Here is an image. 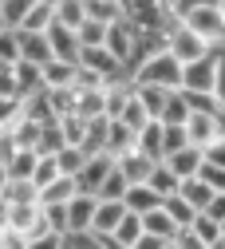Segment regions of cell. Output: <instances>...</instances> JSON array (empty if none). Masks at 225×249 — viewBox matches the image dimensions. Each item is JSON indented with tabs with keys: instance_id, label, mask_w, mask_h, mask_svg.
<instances>
[{
	"instance_id": "obj_1",
	"label": "cell",
	"mask_w": 225,
	"mask_h": 249,
	"mask_svg": "<svg viewBox=\"0 0 225 249\" xmlns=\"http://www.w3.org/2000/svg\"><path fill=\"white\" fill-rule=\"evenodd\" d=\"M135 83H154V87H182V75H186V64L162 44V48H154L146 59H138V68L131 71Z\"/></svg>"
},
{
	"instance_id": "obj_2",
	"label": "cell",
	"mask_w": 225,
	"mask_h": 249,
	"mask_svg": "<svg viewBox=\"0 0 225 249\" xmlns=\"http://www.w3.org/2000/svg\"><path fill=\"white\" fill-rule=\"evenodd\" d=\"M166 48L182 59V64H190V59H198V55H209L213 52V44L202 36V32H194L182 16H174V24L166 28Z\"/></svg>"
},
{
	"instance_id": "obj_3",
	"label": "cell",
	"mask_w": 225,
	"mask_h": 249,
	"mask_svg": "<svg viewBox=\"0 0 225 249\" xmlns=\"http://www.w3.org/2000/svg\"><path fill=\"white\" fill-rule=\"evenodd\" d=\"M186 131H190V142L198 146H209L225 135V111H206V107H194L186 119Z\"/></svg>"
},
{
	"instance_id": "obj_4",
	"label": "cell",
	"mask_w": 225,
	"mask_h": 249,
	"mask_svg": "<svg viewBox=\"0 0 225 249\" xmlns=\"http://www.w3.org/2000/svg\"><path fill=\"white\" fill-rule=\"evenodd\" d=\"M217 68H221V52H217V48H213L209 55L190 59V64H186V75H182V87H186V91H213Z\"/></svg>"
},
{
	"instance_id": "obj_5",
	"label": "cell",
	"mask_w": 225,
	"mask_h": 249,
	"mask_svg": "<svg viewBox=\"0 0 225 249\" xmlns=\"http://www.w3.org/2000/svg\"><path fill=\"white\" fill-rule=\"evenodd\" d=\"M115 166H119V159H115L111 150H95L91 159H87V166L75 174V178H79V190H83V194H99Z\"/></svg>"
},
{
	"instance_id": "obj_6",
	"label": "cell",
	"mask_w": 225,
	"mask_h": 249,
	"mask_svg": "<svg viewBox=\"0 0 225 249\" xmlns=\"http://www.w3.org/2000/svg\"><path fill=\"white\" fill-rule=\"evenodd\" d=\"M122 213H126V202H122V198H99V206H95L91 230L107 237V249H115V245H111V233H115V226L122 222Z\"/></svg>"
},
{
	"instance_id": "obj_7",
	"label": "cell",
	"mask_w": 225,
	"mask_h": 249,
	"mask_svg": "<svg viewBox=\"0 0 225 249\" xmlns=\"http://www.w3.org/2000/svg\"><path fill=\"white\" fill-rule=\"evenodd\" d=\"M162 162V159H154V154H146L142 146H135V150H126V154H119V170L131 178V182H150V174H154V166Z\"/></svg>"
},
{
	"instance_id": "obj_8",
	"label": "cell",
	"mask_w": 225,
	"mask_h": 249,
	"mask_svg": "<svg viewBox=\"0 0 225 249\" xmlns=\"http://www.w3.org/2000/svg\"><path fill=\"white\" fill-rule=\"evenodd\" d=\"M16 202H40L36 178H8V174H0V206H16Z\"/></svg>"
},
{
	"instance_id": "obj_9",
	"label": "cell",
	"mask_w": 225,
	"mask_h": 249,
	"mask_svg": "<svg viewBox=\"0 0 225 249\" xmlns=\"http://www.w3.org/2000/svg\"><path fill=\"white\" fill-rule=\"evenodd\" d=\"M142 233H146L142 213L126 210V213H122V222H119L115 233H111V245H115V249H138V245H142Z\"/></svg>"
},
{
	"instance_id": "obj_10",
	"label": "cell",
	"mask_w": 225,
	"mask_h": 249,
	"mask_svg": "<svg viewBox=\"0 0 225 249\" xmlns=\"http://www.w3.org/2000/svg\"><path fill=\"white\" fill-rule=\"evenodd\" d=\"M142 222H146V233H154L166 249H174V241H178V230H182V226L174 222V213H170L166 206H158V210L142 213Z\"/></svg>"
},
{
	"instance_id": "obj_11",
	"label": "cell",
	"mask_w": 225,
	"mask_h": 249,
	"mask_svg": "<svg viewBox=\"0 0 225 249\" xmlns=\"http://www.w3.org/2000/svg\"><path fill=\"white\" fill-rule=\"evenodd\" d=\"M166 162H170V166H174L182 178H194V174H202V166H206V146L190 142V146H182V150L166 154Z\"/></svg>"
},
{
	"instance_id": "obj_12",
	"label": "cell",
	"mask_w": 225,
	"mask_h": 249,
	"mask_svg": "<svg viewBox=\"0 0 225 249\" xmlns=\"http://www.w3.org/2000/svg\"><path fill=\"white\" fill-rule=\"evenodd\" d=\"M122 202H126V210H135V213H150V210L162 206L166 198L158 194L150 182H131V186H126V198H122Z\"/></svg>"
},
{
	"instance_id": "obj_13",
	"label": "cell",
	"mask_w": 225,
	"mask_h": 249,
	"mask_svg": "<svg viewBox=\"0 0 225 249\" xmlns=\"http://www.w3.org/2000/svg\"><path fill=\"white\" fill-rule=\"evenodd\" d=\"M20 44H24V59H32V64H52L55 59V48H52L48 32H28V28H20Z\"/></svg>"
},
{
	"instance_id": "obj_14",
	"label": "cell",
	"mask_w": 225,
	"mask_h": 249,
	"mask_svg": "<svg viewBox=\"0 0 225 249\" xmlns=\"http://www.w3.org/2000/svg\"><path fill=\"white\" fill-rule=\"evenodd\" d=\"M194 210H209V202H213V194H217V186L209 182V178H202V174H194V178H182V190H178Z\"/></svg>"
},
{
	"instance_id": "obj_15",
	"label": "cell",
	"mask_w": 225,
	"mask_h": 249,
	"mask_svg": "<svg viewBox=\"0 0 225 249\" xmlns=\"http://www.w3.org/2000/svg\"><path fill=\"white\" fill-rule=\"evenodd\" d=\"M95 206H99V194H83V190L68 202L71 230H91V222H95Z\"/></svg>"
},
{
	"instance_id": "obj_16",
	"label": "cell",
	"mask_w": 225,
	"mask_h": 249,
	"mask_svg": "<svg viewBox=\"0 0 225 249\" xmlns=\"http://www.w3.org/2000/svg\"><path fill=\"white\" fill-rule=\"evenodd\" d=\"M138 146L146 154H154V159H166V123L162 119H150L146 127L138 131Z\"/></svg>"
},
{
	"instance_id": "obj_17",
	"label": "cell",
	"mask_w": 225,
	"mask_h": 249,
	"mask_svg": "<svg viewBox=\"0 0 225 249\" xmlns=\"http://www.w3.org/2000/svg\"><path fill=\"white\" fill-rule=\"evenodd\" d=\"M75 79H79V64H68V59L44 64V87H75Z\"/></svg>"
},
{
	"instance_id": "obj_18",
	"label": "cell",
	"mask_w": 225,
	"mask_h": 249,
	"mask_svg": "<svg viewBox=\"0 0 225 249\" xmlns=\"http://www.w3.org/2000/svg\"><path fill=\"white\" fill-rule=\"evenodd\" d=\"M135 146H138V131H135V127H126L122 119H111V135H107V150H111L115 159H119V154H126V150H135Z\"/></svg>"
},
{
	"instance_id": "obj_19",
	"label": "cell",
	"mask_w": 225,
	"mask_h": 249,
	"mask_svg": "<svg viewBox=\"0 0 225 249\" xmlns=\"http://www.w3.org/2000/svg\"><path fill=\"white\" fill-rule=\"evenodd\" d=\"M190 226H194V233H198V241H202V249H217L221 245V237H225V230H221V222H217V217L213 213H198L194 217V222H190Z\"/></svg>"
},
{
	"instance_id": "obj_20",
	"label": "cell",
	"mask_w": 225,
	"mask_h": 249,
	"mask_svg": "<svg viewBox=\"0 0 225 249\" xmlns=\"http://www.w3.org/2000/svg\"><path fill=\"white\" fill-rule=\"evenodd\" d=\"M75 111L83 119H95V115H107V87H79V103Z\"/></svg>"
},
{
	"instance_id": "obj_21",
	"label": "cell",
	"mask_w": 225,
	"mask_h": 249,
	"mask_svg": "<svg viewBox=\"0 0 225 249\" xmlns=\"http://www.w3.org/2000/svg\"><path fill=\"white\" fill-rule=\"evenodd\" d=\"M150 186H154V190L162 194V198H170V194H178V190H182V174L162 159V162L154 166V174H150Z\"/></svg>"
},
{
	"instance_id": "obj_22",
	"label": "cell",
	"mask_w": 225,
	"mask_h": 249,
	"mask_svg": "<svg viewBox=\"0 0 225 249\" xmlns=\"http://www.w3.org/2000/svg\"><path fill=\"white\" fill-rule=\"evenodd\" d=\"M52 24H55V4H48V0H36L20 28H28V32H48Z\"/></svg>"
},
{
	"instance_id": "obj_23",
	"label": "cell",
	"mask_w": 225,
	"mask_h": 249,
	"mask_svg": "<svg viewBox=\"0 0 225 249\" xmlns=\"http://www.w3.org/2000/svg\"><path fill=\"white\" fill-rule=\"evenodd\" d=\"M0 59H4V64H20V59H24L20 28H8V24H0Z\"/></svg>"
},
{
	"instance_id": "obj_24",
	"label": "cell",
	"mask_w": 225,
	"mask_h": 249,
	"mask_svg": "<svg viewBox=\"0 0 225 249\" xmlns=\"http://www.w3.org/2000/svg\"><path fill=\"white\" fill-rule=\"evenodd\" d=\"M190 95L178 87V91H170V99H166V107H162V123H186L190 119Z\"/></svg>"
},
{
	"instance_id": "obj_25",
	"label": "cell",
	"mask_w": 225,
	"mask_h": 249,
	"mask_svg": "<svg viewBox=\"0 0 225 249\" xmlns=\"http://www.w3.org/2000/svg\"><path fill=\"white\" fill-rule=\"evenodd\" d=\"M55 20H59V24H71V28H83V20H87V0H59V4H55Z\"/></svg>"
},
{
	"instance_id": "obj_26",
	"label": "cell",
	"mask_w": 225,
	"mask_h": 249,
	"mask_svg": "<svg viewBox=\"0 0 225 249\" xmlns=\"http://www.w3.org/2000/svg\"><path fill=\"white\" fill-rule=\"evenodd\" d=\"M32 4H36V0H0V24L20 28V24H24V16L32 12Z\"/></svg>"
},
{
	"instance_id": "obj_27",
	"label": "cell",
	"mask_w": 225,
	"mask_h": 249,
	"mask_svg": "<svg viewBox=\"0 0 225 249\" xmlns=\"http://www.w3.org/2000/svg\"><path fill=\"white\" fill-rule=\"evenodd\" d=\"M119 119L126 123V127H135V131H142V127H146V123L154 119V115H150V107H146V103L138 99V91H135V99H131V103H126V107H122V115H119Z\"/></svg>"
},
{
	"instance_id": "obj_28",
	"label": "cell",
	"mask_w": 225,
	"mask_h": 249,
	"mask_svg": "<svg viewBox=\"0 0 225 249\" xmlns=\"http://www.w3.org/2000/svg\"><path fill=\"white\" fill-rule=\"evenodd\" d=\"M107 36H111V24H107V20H95V16H87L83 28H79L83 48H87V44H107Z\"/></svg>"
},
{
	"instance_id": "obj_29",
	"label": "cell",
	"mask_w": 225,
	"mask_h": 249,
	"mask_svg": "<svg viewBox=\"0 0 225 249\" xmlns=\"http://www.w3.org/2000/svg\"><path fill=\"white\" fill-rule=\"evenodd\" d=\"M162 206H166V210L174 213V222H178V226H190V222H194V217L202 213V210H194V206H190V202H186L182 194H170V198H166Z\"/></svg>"
},
{
	"instance_id": "obj_30",
	"label": "cell",
	"mask_w": 225,
	"mask_h": 249,
	"mask_svg": "<svg viewBox=\"0 0 225 249\" xmlns=\"http://www.w3.org/2000/svg\"><path fill=\"white\" fill-rule=\"evenodd\" d=\"M59 174H63L59 159H55V154H44V159H40V166H36V174H32V178H36V186L44 190V186H48V182H55Z\"/></svg>"
},
{
	"instance_id": "obj_31",
	"label": "cell",
	"mask_w": 225,
	"mask_h": 249,
	"mask_svg": "<svg viewBox=\"0 0 225 249\" xmlns=\"http://www.w3.org/2000/svg\"><path fill=\"white\" fill-rule=\"evenodd\" d=\"M126 186H131V178H126L119 166L111 170V178L103 182V190H99V198H126Z\"/></svg>"
},
{
	"instance_id": "obj_32",
	"label": "cell",
	"mask_w": 225,
	"mask_h": 249,
	"mask_svg": "<svg viewBox=\"0 0 225 249\" xmlns=\"http://www.w3.org/2000/svg\"><path fill=\"white\" fill-rule=\"evenodd\" d=\"M0 245H4V249H32L28 245V233L24 230H12V226H0Z\"/></svg>"
},
{
	"instance_id": "obj_33",
	"label": "cell",
	"mask_w": 225,
	"mask_h": 249,
	"mask_svg": "<svg viewBox=\"0 0 225 249\" xmlns=\"http://www.w3.org/2000/svg\"><path fill=\"white\" fill-rule=\"evenodd\" d=\"M202 178H209L217 190H225V166H217V162H206L202 166Z\"/></svg>"
},
{
	"instance_id": "obj_34",
	"label": "cell",
	"mask_w": 225,
	"mask_h": 249,
	"mask_svg": "<svg viewBox=\"0 0 225 249\" xmlns=\"http://www.w3.org/2000/svg\"><path fill=\"white\" fill-rule=\"evenodd\" d=\"M221 52V68H217V83H213V95H217V103L225 107V48H217Z\"/></svg>"
},
{
	"instance_id": "obj_35",
	"label": "cell",
	"mask_w": 225,
	"mask_h": 249,
	"mask_svg": "<svg viewBox=\"0 0 225 249\" xmlns=\"http://www.w3.org/2000/svg\"><path fill=\"white\" fill-rule=\"evenodd\" d=\"M206 4H221V0H174V12H190V8H206Z\"/></svg>"
},
{
	"instance_id": "obj_36",
	"label": "cell",
	"mask_w": 225,
	"mask_h": 249,
	"mask_svg": "<svg viewBox=\"0 0 225 249\" xmlns=\"http://www.w3.org/2000/svg\"><path fill=\"white\" fill-rule=\"evenodd\" d=\"M48 4H59V0H48Z\"/></svg>"
},
{
	"instance_id": "obj_37",
	"label": "cell",
	"mask_w": 225,
	"mask_h": 249,
	"mask_svg": "<svg viewBox=\"0 0 225 249\" xmlns=\"http://www.w3.org/2000/svg\"><path fill=\"white\" fill-rule=\"evenodd\" d=\"M221 12H225V0H221Z\"/></svg>"
}]
</instances>
